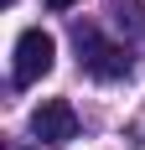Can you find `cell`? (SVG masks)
<instances>
[{"label": "cell", "mask_w": 145, "mask_h": 150, "mask_svg": "<svg viewBox=\"0 0 145 150\" xmlns=\"http://www.w3.org/2000/svg\"><path fill=\"white\" fill-rule=\"evenodd\" d=\"M31 135L42 140V145H68V140H78V114H72L68 98H47V104H36V114H31Z\"/></svg>", "instance_id": "obj_3"}, {"label": "cell", "mask_w": 145, "mask_h": 150, "mask_svg": "<svg viewBox=\"0 0 145 150\" xmlns=\"http://www.w3.org/2000/svg\"><path fill=\"white\" fill-rule=\"evenodd\" d=\"M78 0H47V11H72Z\"/></svg>", "instance_id": "obj_4"}, {"label": "cell", "mask_w": 145, "mask_h": 150, "mask_svg": "<svg viewBox=\"0 0 145 150\" xmlns=\"http://www.w3.org/2000/svg\"><path fill=\"white\" fill-rule=\"evenodd\" d=\"M52 62H57V42H52V31L31 26L16 36V67H11V83L16 88H31V83H42L52 73Z\"/></svg>", "instance_id": "obj_2"}, {"label": "cell", "mask_w": 145, "mask_h": 150, "mask_svg": "<svg viewBox=\"0 0 145 150\" xmlns=\"http://www.w3.org/2000/svg\"><path fill=\"white\" fill-rule=\"evenodd\" d=\"M72 42H78V67L88 78H99V83H114V78H130V52L114 42H104L93 26H78L72 31Z\"/></svg>", "instance_id": "obj_1"}, {"label": "cell", "mask_w": 145, "mask_h": 150, "mask_svg": "<svg viewBox=\"0 0 145 150\" xmlns=\"http://www.w3.org/2000/svg\"><path fill=\"white\" fill-rule=\"evenodd\" d=\"M5 5H16V0H5Z\"/></svg>", "instance_id": "obj_5"}]
</instances>
